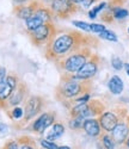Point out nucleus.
<instances>
[{
    "mask_svg": "<svg viewBox=\"0 0 129 149\" xmlns=\"http://www.w3.org/2000/svg\"><path fill=\"white\" fill-rule=\"evenodd\" d=\"M81 40V36L74 32L61 33L51 38L50 45L48 48V54L51 57H61L75 50L78 42Z\"/></svg>",
    "mask_w": 129,
    "mask_h": 149,
    "instance_id": "obj_1",
    "label": "nucleus"
},
{
    "mask_svg": "<svg viewBox=\"0 0 129 149\" xmlns=\"http://www.w3.org/2000/svg\"><path fill=\"white\" fill-rule=\"evenodd\" d=\"M85 82L86 81L76 80L72 74L71 77L64 79L57 87V94L62 99H74L85 92Z\"/></svg>",
    "mask_w": 129,
    "mask_h": 149,
    "instance_id": "obj_2",
    "label": "nucleus"
},
{
    "mask_svg": "<svg viewBox=\"0 0 129 149\" xmlns=\"http://www.w3.org/2000/svg\"><path fill=\"white\" fill-rule=\"evenodd\" d=\"M88 57H90V52L87 50V49L75 50L68 57L62 60L60 62V66L66 73L75 74V73H78V70L87 62Z\"/></svg>",
    "mask_w": 129,
    "mask_h": 149,
    "instance_id": "obj_3",
    "label": "nucleus"
},
{
    "mask_svg": "<svg viewBox=\"0 0 129 149\" xmlns=\"http://www.w3.org/2000/svg\"><path fill=\"white\" fill-rule=\"evenodd\" d=\"M98 66H99L98 65V57L91 56V58L87 60V62L78 70V73L73 74V75L76 80L87 81L96 75V73L98 72Z\"/></svg>",
    "mask_w": 129,
    "mask_h": 149,
    "instance_id": "obj_4",
    "label": "nucleus"
},
{
    "mask_svg": "<svg viewBox=\"0 0 129 149\" xmlns=\"http://www.w3.org/2000/svg\"><path fill=\"white\" fill-rule=\"evenodd\" d=\"M49 7L51 13L59 18H67L75 12V5L71 0H54Z\"/></svg>",
    "mask_w": 129,
    "mask_h": 149,
    "instance_id": "obj_5",
    "label": "nucleus"
},
{
    "mask_svg": "<svg viewBox=\"0 0 129 149\" xmlns=\"http://www.w3.org/2000/svg\"><path fill=\"white\" fill-rule=\"evenodd\" d=\"M43 106V99L38 95H32L30 97L27 103H25V109H24V119L25 120H31L35 118L38 113L41 112Z\"/></svg>",
    "mask_w": 129,
    "mask_h": 149,
    "instance_id": "obj_6",
    "label": "nucleus"
},
{
    "mask_svg": "<svg viewBox=\"0 0 129 149\" xmlns=\"http://www.w3.org/2000/svg\"><path fill=\"white\" fill-rule=\"evenodd\" d=\"M31 38L36 44H43L47 41L51 40L53 36V25L50 23H44L41 26H38L34 31H30Z\"/></svg>",
    "mask_w": 129,
    "mask_h": 149,
    "instance_id": "obj_7",
    "label": "nucleus"
},
{
    "mask_svg": "<svg viewBox=\"0 0 129 149\" xmlns=\"http://www.w3.org/2000/svg\"><path fill=\"white\" fill-rule=\"evenodd\" d=\"M55 113L54 112H43L36 118L32 123V130L37 134H44V131L54 123Z\"/></svg>",
    "mask_w": 129,
    "mask_h": 149,
    "instance_id": "obj_8",
    "label": "nucleus"
},
{
    "mask_svg": "<svg viewBox=\"0 0 129 149\" xmlns=\"http://www.w3.org/2000/svg\"><path fill=\"white\" fill-rule=\"evenodd\" d=\"M99 124L103 130H105L108 132H111L112 129L117 125V123L120 122L118 120V116L116 115L115 112H112V111H105V112L100 113L99 118Z\"/></svg>",
    "mask_w": 129,
    "mask_h": 149,
    "instance_id": "obj_9",
    "label": "nucleus"
},
{
    "mask_svg": "<svg viewBox=\"0 0 129 149\" xmlns=\"http://www.w3.org/2000/svg\"><path fill=\"white\" fill-rule=\"evenodd\" d=\"M111 136H112L114 141L116 142V144L125 143L128 136H129V125L125 122H118L117 125L112 129Z\"/></svg>",
    "mask_w": 129,
    "mask_h": 149,
    "instance_id": "obj_10",
    "label": "nucleus"
},
{
    "mask_svg": "<svg viewBox=\"0 0 129 149\" xmlns=\"http://www.w3.org/2000/svg\"><path fill=\"white\" fill-rule=\"evenodd\" d=\"M83 129L85 130V132L91 136V137H98L100 136V131H102V127L99 124V120L96 118H87L84 122Z\"/></svg>",
    "mask_w": 129,
    "mask_h": 149,
    "instance_id": "obj_11",
    "label": "nucleus"
},
{
    "mask_svg": "<svg viewBox=\"0 0 129 149\" xmlns=\"http://www.w3.org/2000/svg\"><path fill=\"white\" fill-rule=\"evenodd\" d=\"M64 125L60 122H54L51 125L44 131L46 134V139L47 140H50V141H56L59 140L61 136L64 134Z\"/></svg>",
    "mask_w": 129,
    "mask_h": 149,
    "instance_id": "obj_12",
    "label": "nucleus"
},
{
    "mask_svg": "<svg viewBox=\"0 0 129 149\" xmlns=\"http://www.w3.org/2000/svg\"><path fill=\"white\" fill-rule=\"evenodd\" d=\"M38 6H40L38 3H32V4H29V5H20L17 8L18 18H20L22 20H28L30 17H32L35 15V12H36Z\"/></svg>",
    "mask_w": 129,
    "mask_h": 149,
    "instance_id": "obj_13",
    "label": "nucleus"
},
{
    "mask_svg": "<svg viewBox=\"0 0 129 149\" xmlns=\"http://www.w3.org/2000/svg\"><path fill=\"white\" fill-rule=\"evenodd\" d=\"M25 92H27V88H25L24 85L17 86V88L13 91V93H12L11 97L8 98V104H10V106L16 107L17 105H19V104L23 102L24 97H25Z\"/></svg>",
    "mask_w": 129,
    "mask_h": 149,
    "instance_id": "obj_14",
    "label": "nucleus"
},
{
    "mask_svg": "<svg viewBox=\"0 0 129 149\" xmlns=\"http://www.w3.org/2000/svg\"><path fill=\"white\" fill-rule=\"evenodd\" d=\"M123 86H124V85H123V81H122V79H121L118 75L111 77L110 80H109V82H108V88H109V91H110L112 94H115V95H118V94L122 93Z\"/></svg>",
    "mask_w": 129,
    "mask_h": 149,
    "instance_id": "obj_15",
    "label": "nucleus"
},
{
    "mask_svg": "<svg viewBox=\"0 0 129 149\" xmlns=\"http://www.w3.org/2000/svg\"><path fill=\"white\" fill-rule=\"evenodd\" d=\"M109 10L112 15V18L116 20H123L124 18H127L129 16L128 10L124 7H121V6H111Z\"/></svg>",
    "mask_w": 129,
    "mask_h": 149,
    "instance_id": "obj_16",
    "label": "nucleus"
},
{
    "mask_svg": "<svg viewBox=\"0 0 129 149\" xmlns=\"http://www.w3.org/2000/svg\"><path fill=\"white\" fill-rule=\"evenodd\" d=\"M42 24H44V22H43V19L42 18H40L36 13L32 16V17H30L28 20H25V25H27V30L30 32V31H34L35 29H37L38 26H41Z\"/></svg>",
    "mask_w": 129,
    "mask_h": 149,
    "instance_id": "obj_17",
    "label": "nucleus"
},
{
    "mask_svg": "<svg viewBox=\"0 0 129 149\" xmlns=\"http://www.w3.org/2000/svg\"><path fill=\"white\" fill-rule=\"evenodd\" d=\"M13 91H15V88L12 87V86H10L6 81L3 82L0 85V102L7 100V99L11 97V94L13 93Z\"/></svg>",
    "mask_w": 129,
    "mask_h": 149,
    "instance_id": "obj_18",
    "label": "nucleus"
},
{
    "mask_svg": "<svg viewBox=\"0 0 129 149\" xmlns=\"http://www.w3.org/2000/svg\"><path fill=\"white\" fill-rule=\"evenodd\" d=\"M107 7H108V3H105V1H103V3H99L98 5H96L95 7H92L91 10L88 11V17H90V19H95V18H97V16L102 11H104V10H107Z\"/></svg>",
    "mask_w": 129,
    "mask_h": 149,
    "instance_id": "obj_19",
    "label": "nucleus"
},
{
    "mask_svg": "<svg viewBox=\"0 0 129 149\" xmlns=\"http://www.w3.org/2000/svg\"><path fill=\"white\" fill-rule=\"evenodd\" d=\"M84 122L85 119L81 118V117H72L68 122V127L72 129V130H79V129H83V125H84Z\"/></svg>",
    "mask_w": 129,
    "mask_h": 149,
    "instance_id": "obj_20",
    "label": "nucleus"
},
{
    "mask_svg": "<svg viewBox=\"0 0 129 149\" xmlns=\"http://www.w3.org/2000/svg\"><path fill=\"white\" fill-rule=\"evenodd\" d=\"M99 38L105 40V41H109V42H117V41H118L117 35H116L114 31L108 30V29L99 33Z\"/></svg>",
    "mask_w": 129,
    "mask_h": 149,
    "instance_id": "obj_21",
    "label": "nucleus"
},
{
    "mask_svg": "<svg viewBox=\"0 0 129 149\" xmlns=\"http://www.w3.org/2000/svg\"><path fill=\"white\" fill-rule=\"evenodd\" d=\"M100 140H102V143H103V146H104L105 149H115L116 142L114 141V139H112L111 135H108V134L103 135Z\"/></svg>",
    "mask_w": 129,
    "mask_h": 149,
    "instance_id": "obj_22",
    "label": "nucleus"
},
{
    "mask_svg": "<svg viewBox=\"0 0 129 149\" xmlns=\"http://www.w3.org/2000/svg\"><path fill=\"white\" fill-rule=\"evenodd\" d=\"M72 24L75 26V28H78L85 32H91V24H88L86 22H81V20H73Z\"/></svg>",
    "mask_w": 129,
    "mask_h": 149,
    "instance_id": "obj_23",
    "label": "nucleus"
},
{
    "mask_svg": "<svg viewBox=\"0 0 129 149\" xmlns=\"http://www.w3.org/2000/svg\"><path fill=\"white\" fill-rule=\"evenodd\" d=\"M40 144L42 149H57V144L55 143V141H50L47 139H42L40 141Z\"/></svg>",
    "mask_w": 129,
    "mask_h": 149,
    "instance_id": "obj_24",
    "label": "nucleus"
},
{
    "mask_svg": "<svg viewBox=\"0 0 129 149\" xmlns=\"http://www.w3.org/2000/svg\"><path fill=\"white\" fill-rule=\"evenodd\" d=\"M111 66H112V68L116 69V70H121V69L124 68V63L122 62V60H121L120 57H117V56H114V57L111 58Z\"/></svg>",
    "mask_w": 129,
    "mask_h": 149,
    "instance_id": "obj_25",
    "label": "nucleus"
},
{
    "mask_svg": "<svg viewBox=\"0 0 129 149\" xmlns=\"http://www.w3.org/2000/svg\"><path fill=\"white\" fill-rule=\"evenodd\" d=\"M12 118L18 120L20 118H24V110L19 106H16L13 107V110H12Z\"/></svg>",
    "mask_w": 129,
    "mask_h": 149,
    "instance_id": "obj_26",
    "label": "nucleus"
},
{
    "mask_svg": "<svg viewBox=\"0 0 129 149\" xmlns=\"http://www.w3.org/2000/svg\"><path fill=\"white\" fill-rule=\"evenodd\" d=\"M104 30H107V28H105V25H103V24H98V23L91 24V32H93V33H98L99 35Z\"/></svg>",
    "mask_w": 129,
    "mask_h": 149,
    "instance_id": "obj_27",
    "label": "nucleus"
},
{
    "mask_svg": "<svg viewBox=\"0 0 129 149\" xmlns=\"http://www.w3.org/2000/svg\"><path fill=\"white\" fill-rule=\"evenodd\" d=\"M90 93H87V92H85V93H83V94H80L79 97H76V98H74V103H88L90 102Z\"/></svg>",
    "mask_w": 129,
    "mask_h": 149,
    "instance_id": "obj_28",
    "label": "nucleus"
},
{
    "mask_svg": "<svg viewBox=\"0 0 129 149\" xmlns=\"http://www.w3.org/2000/svg\"><path fill=\"white\" fill-rule=\"evenodd\" d=\"M10 86H12L15 90L17 88V86H18V79L16 78V77H13V75H8L7 78H6V80H5Z\"/></svg>",
    "mask_w": 129,
    "mask_h": 149,
    "instance_id": "obj_29",
    "label": "nucleus"
},
{
    "mask_svg": "<svg viewBox=\"0 0 129 149\" xmlns=\"http://www.w3.org/2000/svg\"><path fill=\"white\" fill-rule=\"evenodd\" d=\"M6 149H20L19 148V143L17 141H11L6 144Z\"/></svg>",
    "mask_w": 129,
    "mask_h": 149,
    "instance_id": "obj_30",
    "label": "nucleus"
},
{
    "mask_svg": "<svg viewBox=\"0 0 129 149\" xmlns=\"http://www.w3.org/2000/svg\"><path fill=\"white\" fill-rule=\"evenodd\" d=\"M6 69L4 67H0V85H1L3 82H5L6 80Z\"/></svg>",
    "mask_w": 129,
    "mask_h": 149,
    "instance_id": "obj_31",
    "label": "nucleus"
},
{
    "mask_svg": "<svg viewBox=\"0 0 129 149\" xmlns=\"http://www.w3.org/2000/svg\"><path fill=\"white\" fill-rule=\"evenodd\" d=\"M95 1H96V0H83L81 6H83V7H85V8H88V7L91 6Z\"/></svg>",
    "mask_w": 129,
    "mask_h": 149,
    "instance_id": "obj_32",
    "label": "nucleus"
},
{
    "mask_svg": "<svg viewBox=\"0 0 129 149\" xmlns=\"http://www.w3.org/2000/svg\"><path fill=\"white\" fill-rule=\"evenodd\" d=\"M20 149H36V148H35V146H32L31 143H25V144H23V146L20 147Z\"/></svg>",
    "mask_w": 129,
    "mask_h": 149,
    "instance_id": "obj_33",
    "label": "nucleus"
},
{
    "mask_svg": "<svg viewBox=\"0 0 129 149\" xmlns=\"http://www.w3.org/2000/svg\"><path fill=\"white\" fill-rule=\"evenodd\" d=\"M7 131V127L4 123H0V134H5Z\"/></svg>",
    "mask_w": 129,
    "mask_h": 149,
    "instance_id": "obj_34",
    "label": "nucleus"
},
{
    "mask_svg": "<svg viewBox=\"0 0 129 149\" xmlns=\"http://www.w3.org/2000/svg\"><path fill=\"white\" fill-rule=\"evenodd\" d=\"M28 1H29V0H13V3H15L16 5H19V6H20V5H24L25 3H28Z\"/></svg>",
    "mask_w": 129,
    "mask_h": 149,
    "instance_id": "obj_35",
    "label": "nucleus"
},
{
    "mask_svg": "<svg viewBox=\"0 0 129 149\" xmlns=\"http://www.w3.org/2000/svg\"><path fill=\"white\" fill-rule=\"evenodd\" d=\"M124 69H125V73L128 74V77H129V63H124Z\"/></svg>",
    "mask_w": 129,
    "mask_h": 149,
    "instance_id": "obj_36",
    "label": "nucleus"
},
{
    "mask_svg": "<svg viewBox=\"0 0 129 149\" xmlns=\"http://www.w3.org/2000/svg\"><path fill=\"white\" fill-rule=\"evenodd\" d=\"M53 1H54V0H42V3H43V4H46V5H50Z\"/></svg>",
    "mask_w": 129,
    "mask_h": 149,
    "instance_id": "obj_37",
    "label": "nucleus"
},
{
    "mask_svg": "<svg viewBox=\"0 0 129 149\" xmlns=\"http://www.w3.org/2000/svg\"><path fill=\"white\" fill-rule=\"evenodd\" d=\"M71 1L74 4V5H78V4H81L83 0H71Z\"/></svg>",
    "mask_w": 129,
    "mask_h": 149,
    "instance_id": "obj_38",
    "label": "nucleus"
},
{
    "mask_svg": "<svg viewBox=\"0 0 129 149\" xmlns=\"http://www.w3.org/2000/svg\"><path fill=\"white\" fill-rule=\"evenodd\" d=\"M57 149H71L68 146H60V147H57Z\"/></svg>",
    "mask_w": 129,
    "mask_h": 149,
    "instance_id": "obj_39",
    "label": "nucleus"
},
{
    "mask_svg": "<svg viewBox=\"0 0 129 149\" xmlns=\"http://www.w3.org/2000/svg\"><path fill=\"white\" fill-rule=\"evenodd\" d=\"M125 144H127V147H128V149H129V136H128V139H127V141H125Z\"/></svg>",
    "mask_w": 129,
    "mask_h": 149,
    "instance_id": "obj_40",
    "label": "nucleus"
},
{
    "mask_svg": "<svg viewBox=\"0 0 129 149\" xmlns=\"http://www.w3.org/2000/svg\"><path fill=\"white\" fill-rule=\"evenodd\" d=\"M128 125H129V117H128Z\"/></svg>",
    "mask_w": 129,
    "mask_h": 149,
    "instance_id": "obj_41",
    "label": "nucleus"
},
{
    "mask_svg": "<svg viewBox=\"0 0 129 149\" xmlns=\"http://www.w3.org/2000/svg\"><path fill=\"white\" fill-rule=\"evenodd\" d=\"M128 33H129V26H128Z\"/></svg>",
    "mask_w": 129,
    "mask_h": 149,
    "instance_id": "obj_42",
    "label": "nucleus"
}]
</instances>
